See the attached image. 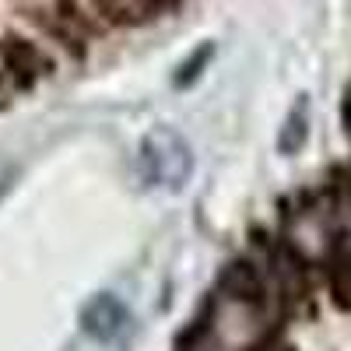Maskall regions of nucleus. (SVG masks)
Instances as JSON below:
<instances>
[{
    "label": "nucleus",
    "instance_id": "39448f33",
    "mask_svg": "<svg viewBox=\"0 0 351 351\" xmlns=\"http://www.w3.org/2000/svg\"><path fill=\"white\" fill-rule=\"evenodd\" d=\"M11 183H14V165L0 158V197L8 193V186H11Z\"/></svg>",
    "mask_w": 351,
    "mask_h": 351
},
{
    "label": "nucleus",
    "instance_id": "20e7f679",
    "mask_svg": "<svg viewBox=\"0 0 351 351\" xmlns=\"http://www.w3.org/2000/svg\"><path fill=\"white\" fill-rule=\"evenodd\" d=\"M288 239H291V246H295L302 256H309V260L324 256L327 246H330V239H334L330 218H327L324 211H302L295 221H291Z\"/></svg>",
    "mask_w": 351,
    "mask_h": 351
},
{
    "label": "nucleus",
    "instance_id": "f257e3e1",
    "mask_svg": "<svg viewBox=\"0 0 351 351\" xmlns=\"http://www.w3.org/2000/svg\"><path fill=\"white\" fill-rule=\"evenodd\" d=\"M267 334V309L260 288L246 281H225L211 302V316L204 319L200 351H253Z\"/></svg>",
    "mask_w": 351,
    "mask_h": 351
},
{
    "label": "nucleus",
    "instance_id": "7ed1b4c3",
    "mask_svg": "<svg viewBox=\"0 0 351 351\" xmlns=\"http://www.w3.org/2000/svg\"><path fill=\"white\" fill-rule=\"evenodd\" d=\"M81 327L102 344H120L130 334V313L116 295H95L81 313Z\"/></svg>",
    "mask_w": 351,
    "mask_h": 351
},
{
    "label": "nucleus",
    "instance_id": "423d86ee",
    "mask_svg": "<svg viewBox=\"0 0 351 351\" xmlns=\"http://www.w3.org/2000/svg\"><path fill=\"white\" fill-rule=\"evenodd\" d=\"M348 123H351V102H348Z\"/></svg>",
    "mask_w": 351,
    "mask_h": 351
},
{
    "label": "nucleus",
    "instance_id": "f03ea898",
    "mask_svg": "<svg viewBox=\"0 0 351 351\" xmlns=\"http://www.w3.org/2000/svg\"><path fill=\"white\" fill-rule=\"evenodd\" d=\"M141 176L144 183L152 186H165V190H180L190 172H193V155H190V144L169 130V127H158L144 137L141 144Z\"/></svg>",
    "mask_w": 351,
    "mask_h": 351
}]
</instances>
